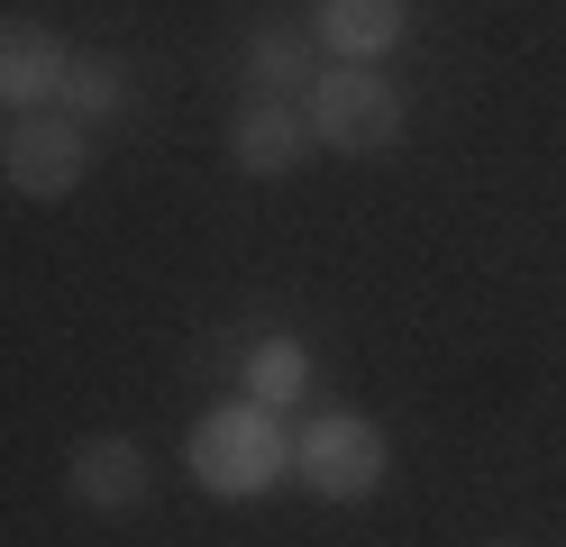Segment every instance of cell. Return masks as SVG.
<instances>
[{"label":"cell","mask_w":566,"mask_h":547,"mask_svg":"<svg viewBox=\"0 0 566 547\" xmlns=\"http://www.w3.org/2000/svg\"><path fill=\"white\" fill-rule=\"evenodd\" d=\"M184 465L201 474V493L220 502H256L274 493L283 474H293V438H283V411H265V401H210V411L192 420L184 438Z\"/></svg>","instance_id":"obj_1"},{"label":"cell","mask_w":566,"mask_h":547,"mask_svg":"<svg viewBox=\"0 0 566 547\" xmlns=\"http://www.w3.org/2000/svg\"><path fill=\"white\" fill-rule=\"evenodd\" d=\"M384 474H394V438L357 401H329V411H311L293 429V484L311 502H375Z\"/></svg>","instance_id":"obj_2"},{"label":"cell","mask_w":566,"mask_h":547,"mask_svg":"<svg viewBox=\"0 0 566 547\" xmlns=\"http://www.w3.org/2000/svg\"><path fill=\"white\" fill-rule=\"evenodd\" d=\"M302 119L329 156H384L402 137V92L384 83V64H321L302 92Z\"/></svg>","instance_id":"obj_3"},{"label":"cell","mask_w":566,"mask_h":547,"mask_svg":"<svg viewBox=\"0 0 566 547\" xmlns=\"http://www.w3.org/2000/svg\"><path fill=\"white\" fill-rule=\"evenodd\" d=\"M92 173V128L64 119V109H28V119L0 137V182L19 201H64Z\"/></svg>","instance_id":"obj_4"},{"label":"cell","mask_w":566,"mask_h":547,"mask_svg":"<svg viewBox=\"0 0 566 547\" xmlns=\"http://www.w3.org/2000/svg\"><path fill=\"white\" fill-rule=\"evenodd\" d=\"M64 493H74L83 511H101V520H137V511L156 502V465L137 438L101 429V438H74V456H64Z\"/></svg>","instance_id":"obj_5"},{"label":"cell","mask_w":566,"mask_h":547,"mask_svg":"<svg viewBox=\"0 0 566 547\" xmlns=\"http://www.w3.org/2000/svg\"><path fill=\"white\" fill-rule=\"evenodd\" d=\"M64 64H74V46L46 28V19H0V109H46L64 101Z\"/></svg>","instance_id":"obj_6"},{"label":"cell","mask_w":566,"mask_h":547,"mask_svg":"<svg viewBox=\"0 0 566 547\" xmlns=\"http://www.w3.org/2000/svg\"><path fill=\"white\" fill-rule=\"evenodd\" d=\"M311 146H321V137H311L302 101H247L238 119H229V165H238V173H256V182L293 173Z\"/></svg>","instance_id":"obj_7"},{"label":"cell","mask_w":566,"mask_h":547,"mask_svg":"<svg viewBox=\"0 0 566 547\" xmlns=\"http://www.w3.org/2000/svg\"><path fill=\"white\" fill-rule=\"evenodd\" d=\"M311 36L338 64H375L411 36V0H311Z\"/></svg>","instance_id":"obj_8"},{"label":"cell","mask_w":566,"mask_h":547,"mask_svg":"<svg viewBox=\"0 0 566 547\" xmlns=\"http://www.w3.org/2000/svg\"><path fill=\"white\" fill-rule=\"evenodd\" d=\"M247 101H302L311 92V28L293 19H265L256 36H247Z\"/></svg>","instance_id":"obj_9"},{"label":"cell","mask_w":566,"mask_h":547,"mask_svg":"<svg viewBox=\"0 0 566 547\" xmlns=\"http://www.w3.org/2000/svg\"><path fill=\"white\" fill-rule=\"evenodd\" d=\"M128 101H137V73H128L111 46H74V64H64V119L111 128Z\"/></svg>","instance_id":"obj_10"},{"label":"cell","mask_w":566,"mask_h":547,"mask_svg":"<svg viewBox=\"0 0 566 547\" xmlns=\"http://www.w3.org/2000/svg\"><path fill=\"white\" fill-rule=\"evenodd\" d=\"M238 392L265 401V411H302L311 401V347L302 338H256L247 365H238Z\"/></svg>","instance_id":"obj_11"},{"label":"cell","mask_w":566,"mask_h":547,"mask_svg":"<svg viewBox=\"0 0 566 547\" xmlns=\"http://www.w3.org/2000/svg\"><path fill=\"white\" fill-rule=\"evenodd\" d=\"M493 547H521V538H493Z\"/></svg>","instance_id":"obj_12"}]
</instances>
